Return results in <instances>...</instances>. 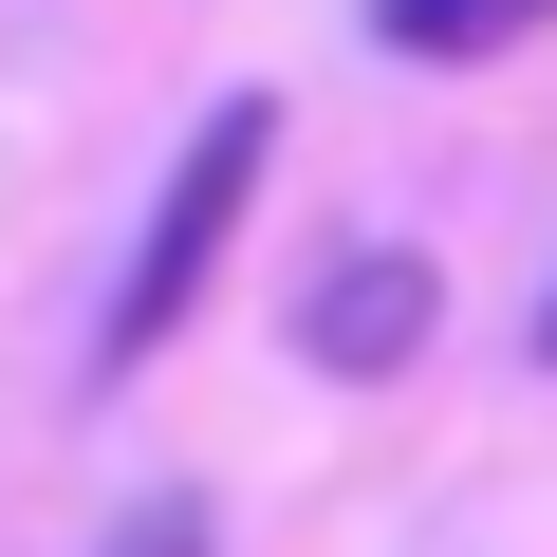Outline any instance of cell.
I'll use <instances>...</instances> for the list:
<instances>
[{
	"label": "cell",
	"instance_id": "6da1fadb",
	"mask_svg": "<svg viewBox=\"0 0 557 557\" xmlns=\"http://www.w3.org/2000/svg\"><path fill=\"white\" fill-rule=\"evenodd\" d=\"M260 168H278V94H223V112L168 149V186H149V242H131V278H112V317H94V372H149V354L205 317V278H223V242H242Z\"/></svg>",
	"mask_w": 557,
	"mask_h": 557
},
{
	"label": "cell",
	"instance_id": "7a4b0ae2",
	"mask_svg": "<svg viewBox=\"0 0 557 557\" xmlns=\"http://www.w3.org/2000/svg\"><path fill=\"white\" fill-rule=\"evenodd\" d=\"M428 317H446V260L428 242H335L317 278H298V372H409L428 354Z\"/></svg>",
	"mask_w": 557,
	"mask_h": 557
},
{
	"label": "cell",
	"instance_id": "3957f363",
	"mask_svg": "<svg viewBox=\"0 0 557 557\" xmlns=\"http://www.w3.org/2000/svg\"><path fill=\"white\" fill-rule=\"evenodd\" d=\"M557 0H372V38L391 57H502V38H539Z\"/></svg>",
	"mask_w": 557,
	"mask_h": 557
},
{
	"label": "cell",
	"instance_id": "277c9868",
	"mask_svg": "<svg viewBox=\"0 0 557 557\" xmlns=\"http://www.w3.org/2000/svg\"><path fill=\"white\" fill-rule=\"evenodd\" d=\"M94 557H223V520H205V502H186V483H149V502H131V520H112V539H94Z\"/></svg>",
	"mask_w": 557,
	"mask_h": 557
},
{
	"label": "cell",
	"instance_id": "5b68a950",
	"mask_svg": "<svg viewBox=\"0 0 557 557\" xmlns=\"http://www.w3.org/2000/svg\"><path fill=\"white\" fill-rule=\"evenodd\" d=\"M539 354H557V298H539Z\"/></svg>",
	"mask_w": 557,
	"mask_h": 557
}]
</instances>
